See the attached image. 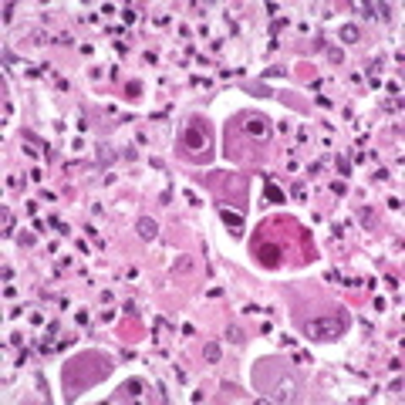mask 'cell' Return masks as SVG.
Wrapping results in <instances>:
<instances>
[{
  "label": "cell",
  "instance_id": "1",
  "mask_svg": "<svg viewBox=\"0 0 405 405\" xmlns=\"http://www.w3.org/2000/svg\"><path fill=\"white\" fill-rule=\"evenodd\" d=\"M304 331H308V338H314V341H334V338L345 331V317H338V314L317 317V321H308Z\"/></svg>",
  "mask_w": 405,
  "mask_h": 405
},
{
  "label": "cell",
  "instance_id": "2",
  "mask_svg": "<svg viewBox=\"0 0 405 405\" xmlns=\"http://www.w3.org/2000/svg\"><path fill=\"white\" fill-rule=\"evenodd\" d=\"M206 129L199 125V118H189V125H186V135H182V145H186V152L189 155H206Z\"/></svg>",
  "mask_w": 405,
  "mask_h": 405
},
{
  "label": "cell",
  "instance_id": "3",
  "mask_svg": "<svg viewBox=\"0 0 405 405\" xmlns=\"http://www.w3.org/2000/svg\"><path fill=\"white\" fill-rule=\"evenodd\" d=\"M220 216H223V223H226V226H230V230L236 233V236L243 233V216H236V213H230V210H223Z\"/></svg>",
  "mask_w": 405,
  "mask_h": 405
},
{
  "label": "cell",
  "instance_id": "4",
  "mask_svg": "<svg viewBox=\"0 0 405 405\" xmlns=\"http://www.w3.org/2000/svg\"><path fill=\"white\" fill-rule=\"evenodd\" d=\"M155 233H159V226H155V220H149V216H142V220H138V236L152 240Z\"/></svg>",
  "mask_w": 405,
  "mask_h": 405
},
{
  "label": "cell",
  "instance_id": "5",
  "mask_svg": "<svg viewBox=\"0 0 405 405\" xmlns=\"http://www.w3.org/2000/svg\"><path fill=\"white\" fill-rule=\"evenodd\" d=\"M247 132H253V135H264V132H267V118L250 115V118H247Z\"/></svg>",
  "mask_w": 405,
  "mask_h": 405
},
{
  "label": "cell",
  "instance_id": "6",
  "mask_svg": "<svg viewBox=\"0 0 405 405\" xmlns=\"http://www.w3.org/2000/svg\"><path fill=\"white\" fill-rule=\"evenodd\" d=\"M338 34H341V41H348V44H355V41L361 38V31H358V27H355V24H345V27H341V31H338Z\"/></svg>",
  "mask_w": 405,
  "mask_h": 405
},
{
  "label": "cell",
  "instance_id": "7",
  "mask_svg": "<svg viewBox=\"0 0 405 405\" xmlns=\"http://www.w3.org/2000/svg\"><path fill=\"white\" fill-rule=\"evenodd\" d=\"M203 358H206L210 365H216V361H220V345H216V341H213V345H206V348H203Z\"/></svg>",
  "mask_w": 405,
  "mask_h": 405
},
{
  "label": "cell",
  "instance_id": "8",
  "mask_svg": "<svg viewBox=\"0 0 405 405\" xmlns=\"http://www.w3.org/2000/svg\"><path fill=\"white\" fill-rule=\"evenodd\" d=\"M125 392H129L132 399H138V395H142V382H138V378H132V382H125Z\"/></svg>",
  "mask_w": 405,
  "mask_h": 405
},
{
  "label": "cell",
  "instance_id": "9",
  "mask_svg": "<svg viewBox=\"0 0 405 405\" xmlns=\"http://www.w3.org/2000/svg\"><path fill=\"white\" fill-rule=\"evenodd\" d=\"M3 236H14V220H10V210H3Z\"/></svg>",
  "mask_w": 405,
  "mask_h": 405
},
{
  "label": "cell",
  "instance_id": "10",
  "mask_svg": "<svg viewBox=\"0 0 405 405\" xmlns=\"http://www.w3.org/2000/svg\"><path fill=\"white\" fill-rule=\"evenodd\" d=\"M226 338H230V341H236V345H240V341H243V331L236 328V324H230V328H226Z\"/></svg>",
  "mask_w": 405,
  "mask_h": 405
},
{
  "label": "cell",
  "instance_id": "11",
  "mask_svg": "<svg viewBox=\"0 0 405 405\" xmlns=\"http://www.w3.org/2000/svg\"><path fill=\"white\" fill-rule=\"evenodd\" d=\"M358 220H361L365 226H371V223H375V216H371V210H361V213H358Z\"/></svg>",
  "mask_w": 405,
  "mask_h": 405
},
{
  "label": "cell",
  "instance_id": "12",
  "mask_svg": "<svg viewBox=\"0 0 405 405\" xmlns=\"http://www.w3.org/2000/svg\"><path fill=\"white\" fill-rule=\"evenodd\" d=\"M328 54H331V61H334V64H341V61H345V54H341V51H338V47H331Z\"/></svg>",
  "mask_w": 405,
  "mask_h": 405
}]
</instances>
